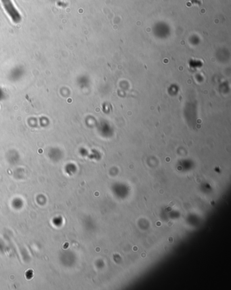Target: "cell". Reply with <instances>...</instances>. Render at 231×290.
Wrapping results in <instances>:
<instances>
[{"label":"cell","instance_id":"6da1fadb","mask_svg":"<svg viewBox=\"0 0 231 290\" xmlns=\"http://www.w3.org/2000/svg\"><path fill=\"white\" fill-rule=\"evenodd\" d=\"M1 1L3 8L11 18V20H12L15 23L19 22L22 20L20 13L16 8L12 0H1Z\"/></svg>","mask_w":231,"mask_h":290}]
</instances>
